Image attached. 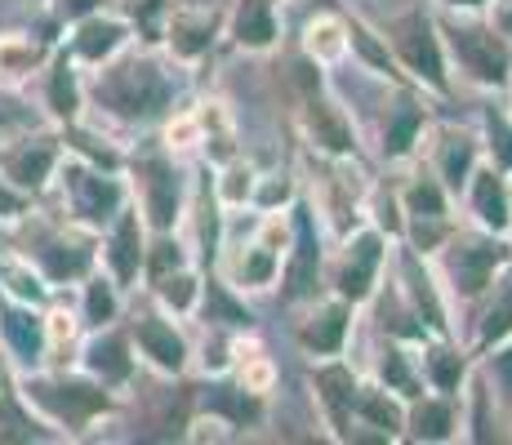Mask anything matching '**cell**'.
Instances as JSON below:
<instances>
[{"label":"cell","instance_id":"25","mask_svg":"<svg viewBox=\"0 0 512 445\" xmlns=\"http://www.w3.org/2000/svg\"><path fill=\"white\" fill-rule=\"evenodd\" d=\"M36 94H41V112L49 125H72L90 112V94H85V67L67 54L63 45H54L45 72L36 76Z\"/></svg>","mask_w":512,"mask_h":445},{"label":"cell","instance_id":"41","mask_svg":"<svg viewBox=\"0 0 512 445\" xmlns=\"http://www.w3.org/2000/svg\"><path fill=\"white\" fill-rule=\"evenodd\" d=\"M201 285H205V267H201V263H187V267H174V272L143 281V294H147L152 303H161L165 312H174V316H183V321H192L196 299H201Z\"/></svg>","mask_w":512,"mask_h":445},{"label":"cell","instance_id":"49","mask_svg":"<svg viewBox=\"0 0 512 445\" xmlns=\"http://www.w3.org/2000/svg\"><path fill=\"white\" fill-rule=\"evenodd\" d=\"M361 219L374 223L383 236H392V241H401V232H406V219H401V196H397V187L370 183V187H366V201H361Z\"/></svg>","mask_w":512,"mask_h":445},{"label":"cell","instance_id":"33","mask_svg":"<svg viewBox=\"0 0 512 445\" xmlns=\"http://www.w3.org/2000/svg\"><path fill=\"white\" fill-rule=\"evenodd\" d=\"M419 348V370H423V388L441 392V397H464L468 374L477 365V356L468 352V343L459 334H428L415 343Z\"/></svg>","mask_w":512,"mask_h":445},{"label":"cell","instance_id":"32","mask_svg":"<svg viewBox=\"0 0 512 445\" xmlns=\"http://www.w3.org/2000/svg\"><path fill=\"white\" fill-rule=\"evenodd\" d=\"M401 432H406V401L397 392H388L383 383L361 379L357 392V410H352V432L348 445L374 441V445H397Z\"/></svg>","mask_w":512,"mask_h":445},{"label":"cell","instance_id":"28","mask_svg":"<svg viewBox=\"0 0 512 445\" xmlns=\"http://www.w3.org/2000/svg\"><path fill=\"white\" fill-rule=\"evenodd\" d=\"M223 41H228L236 54H277L285 41L281 27V5L277 0H232L228 18H223Z\"/></svg>","mask_w":512,"mask_h":445},{"label":"cell","instance_id":"3","mask_svg":"<svg viewBox=\"0 0 512 445\" xmlns=\"http://www.w3.org/2000/svg\"><path fill=\"white\" fill-rule=\"evenodd\" d=\"M290 89H294V125L312 156L330 161H357L361 156V130L343 98L330 89L326 67L312 63L308 54H290Z\"/></svg>","mask_w":512,"mask_h":445},{"label":"cell","instance_id":"12","mask_svg":"<svg viewBox=\"0 0 512 445\" xmlns=\"http://www.w3.org/2000/svg\"><path fill=\"white\" fill-rule=\"evenodd\" d=\"M49 192L58 196V214H63V219L90 227V232H103V227L130 205V183H125V174L98 170V165L81 161V156H72V152L63 156Z\"/></svg>","mask_w":512,"mask_h":445},{"label":"cell","instance_id":"54","mask_svg":"<svg viewBox=\"0 0 512 445\" xmlns=\"http://www.w3.org/2000/svg\"><path fill=\"white\" fill-rule=\"evenodd\" d=\"M437 9H450V14H486L490 0H432Z\"/></svg>","mask_w":512,"mask_h":445},{"label":"cell","instance_id":"5","mask_svg":"<svg viewBox=\"0 0 512 445\" xmlns=\"http://www.w3.org/2000/svg\"><path fill=\"white\" fill-rule=\"evenodd\" d=\"M14 232H23V241H18L14 250L45 276V285L54 294L76 290L98 267V232L63 219L58 210L54 214L32 210Z\"/></svg>","mask_w":512,"mask_h":445},{"label":"cell","instance_id":"40","mask_svg":"<svg viewBox=\"0 0 512 445\" xmlns=\"http://www.w3.org/2000/svg\"><path fill=\"white\" fill-rule=\"evenodd\" d=\"M299 54H308L312 63L330 67L348 63V23H343V9H321L303 23L299 32Z\"/></svg>","mask_w":512,"mask_h":445},{"label":"cell","instance_id":"21","mask_svg":"<svg viewBox=\"0 0 512 445\" xmlns=\"http://www.w3.org/2000/svg\"><path fill=\"white\" fill-rule=\"evenodd\" d=\"M419 161L446 183V192L459 201V192L468 187L472 170L486 161V147H481L477 125H459V121H432L428 138H423Z\"/></svg>","mask_w":512,"mask_h":445},{"label":"cell","instance_id":"24","mask_svg":"<svg viewBox=\"0 0 512 445\" xmlns=\"http://www.w3.org/2000/svg\"><path fill=\"white\" fill-rule=\"evenodd\" d=\"M58 45H63L67 54H72L76 63L85 67V72H94V67L112 63L116 54H125L130 45H139V36H134L130 18H125L121 9H116V5H103V9H94V14L76 18L72 27H63Z\"/></svg>","mask_w":512,"mask_h":445},{"label":"cell","instance_id":"7","mask_svg":"<svg viewBox=\"0 0 512 445\" xmlns=\"http://www.w3.org/2000/svg\"><path fill=\"white\" fill-rule=\"evenodd\" d=\"M508 259H512V236L481 232L472 223H459L446 236V245L432 254V272H437L441 290H446L450 308H455V330H459V316L490 290V281L504 272Z\"/></svg>","mask_w":512,"mask_h":445},{"label":"cell","instance_id":"6","mask_svg":"<svg viewBox=\"0 0 512 445\" xmlns=\"http://www.w3.org/2000/svg\"><path fill=\"white\" fill-rule=\"evenodd\" d=\"M441 41H446L450 76L477 94H508L512 89V41L486 14H450L437 9Z\"/></svg>","mask_w":512,"mask_h":445},{"label":"cell","instance_id":"37","mask_svg":"<svg viewBox=\"0 0 512 445\" xmlns=\"http://www.w3.org/2000/svg\"><path fill=\"white\" fill-rule=\"evenodd\" d=\"M343 23H348V58L361 72L383 85H410L406 72L397 67V58H392L388 36L379 32V23H370L366 14H352V9H343Z\"/></svg>","mask_w":512,"mask_h":445},{"label":"cell","instance_id":"22","mask_svg":"<svg viewBox=\"0 0 512 445\" xmlns=\"http://www.w3.org/2000/svg\"><path fill=\"white\" fill-rule=\"evenodd\" d=\"M147 236L152 227L143 223L139 205H125L112 223L98 232V267L121 285L125 294H139L143 290V263H147Z\"/></svg>","mask_w":512,"mask_h":445},{"label":"cell","instance_id":"38","mask_svg":"<svg viewBox=\"0 0 512 445\" xmlns=\"http://www.w3.org/2000/svg\"><path fill=\"white\" fill-rule=\"evenodd\" d=\"M125 303H130V294H125L121 285H116L112 276L103 272V267H94V272L85 276L81 285H76V316H81L85 330L116 325L125 316Z\"/></svg>","mask_w":512,"mask_h":445},{"label":"cell","instance_id":"36","mask_svg":"<svg viewBox=\"0 0 512 445\" xmlns=\"http://www.w3.org/2000/svg\"><path fill=\"white\" fill-rule=\"evenodd\" d=\"M366 379L383 383L388 392H397L401 401L419 397L423 388V370H419V348L406 339H392V334H379V343H374L370 352V374Z\"/></svg>","mask_w":512,"mask_h":445},{"label":"cell","instance_id":"19","mask_svg":"<svg viewBox=\"0 0 512 445\" xmlns=\"http://www.w3.org/2000/svg\"><path fill=\"white\" fill-rule=\"evenodd\" d=\"M366 374L348 361V356H326V361H308V388H312V405L321 414V428L330 441L348 445L352 432V410H357V392Z\"/></svg>","mask_w":512,"mask_h":445},{"label":"cell","instance_id":"51","mask_svg":"<svg viewBox=\"0 0 512 445\" xmlns=\"http://www.w3.org/2000/svg\"><path fill=\"white\" fill-rule=\"evenodd\" d=\"M36 205H41V201H32L27 192H18V187L0 174V227H18L27 214L36 210Z\"/></svg>","mask_w":512,"mask_h":445},{"label":"cell","instance_id":"15","mask_svg":"<svg viewBox=\"0 0 512 445\" xmlns=\"http://www.w3.org/2000/svg\"><path fill=\"white\" fill-rule=\"evenodd\" d=\"M67 147H63V130L58 125H18L14 134L0 138V174L27 192L32 201H45L49 187H54V174L63 165Z\"/></svg>","mask_w":512,"mask_h":445},{"label":"cell","instance_id":"35","mask_svg":"<svg viewBox=\"0 0 512 445\" xmlns=\"http://www.w3.org/2000/svg\"><path fill=\"white\" fill-rule=\"evenodd\" d=\"M192 321H201V330H232V334H250L259 325L254 308L245 303L241 290H232L219 272H205V285H201V299H196V312Z\"/></svg>","mask_w":512,"mask_h":445},{"label":"cell","instance_id":"44","mask_svg":"<svg viewBox=\"0 0 512 445\" xmlns=\"http://www.w3.org/2000/svg\"><path fill=\"white\" fill-rule=\"evenodd\" d=\"M0 294H5V299H18V303H36V308H49V303H54V290L45 285V276L18 250H0Z\"/></svg>","mask_w":512,"mask_h":445},{"label":"cell","instance_id":"13","mask_svg":"<svg viewBox=\"0 0 512 445\" xmlns=\"http://www.w3.org/2000/svg\"><path fill=\"white\" fill-rule=\"evenodd\" d=\"M397 196H401V219H406L401 241L432 259V254L446 245V236L459 227V214H455L459 201L446 192V183H441L419 156L406 165V174H401Z\"/></svg>","mask_w":512,"mask_h":445},{"label":"cell","instance_id":"58","mask_svg":"<svg viewBox=\"0 0 512 445\" xmlns=\"http://www.w3.org/2000/svg\"><path fill=\"white\" fill-rule=\"evenodd\" d=\"M277 5H290V0H277Z\"/></svg>","mask_w":512,"mask_h":445},{"label":"cell","instance_id":"55","mask_svg":"<svg viewBox=\"0 0 512 445\" xmlns=\"http://www.w3.org/2000/svg\"><path fill=\"white\" fill-rule=\"evenodd\" d=\"M14 383H18V370H14V361H9L5 343H0V397H5V392H14Z\"/></svg>","mask_w":512,"mask_h":445},{"label":"cell","instance_id":"10","mask_svg":"<svg viewBox=\"0 0 512 445\" xmlns=\"http://www.w3.org/2000/svg\"><path fill=\"white\" fill-rule=\"evenodd\" d=\"M392 245L397 241L383 236L379 227L366 223V219H361L357 227H348L343 236H334L330 254H326V290L366 312L370 299L379 294L383 276H388Z\"/></svg>","mask_w":512,"mask_h":445},{"label":"cell","instance_id":"18","mask_svg":"<svg viewBox=\"0 0 512 445\" xmlns=\"http://www.w3.org/2000/svg\"><path fill=\"white\" fill-rule=\"evenodd\" d=\"M299 321H294V348H299L308 361H326V356H348L352 334H357L361 308H352L339 294H317L312 303H303Z\"/></svg>","mask_w":512,"mask_h":445},{"label":"cell","instance_id":"27","mask_svg":"<svg viewBox=\"0 0 512 445\" xmlns=\"http://www.w3.org/2000/svg\"><path fill=\"white\" fill-rule=\"evenodd\" d=\"M459 321H464V334H459V339L468 343L472 356H481V352L495 348V343L512 339V259L504 263V272L490 281V290L481 294Z\"/></svg>","mask_w":512,"mask_h":445},{"label":"cell","instance_id":"31","mask_svg":"<svg viewBox=\"0 0 512 445\" xmlns=\"http://www.w3.org/2000/svg\"><path fill=\"white\" fill-rule=\"evenodd\" d=\"M196 414H210V419L228 423L232 432L241 428H263L268 419V397L250 392L236 374H210L196 392Z\"/></svg>","mask_w":512,"mask_h":445},{"label":"cell","instance_id":"47","mask_svg":"<svg viewBox=\"0 0 512 445\" xmlns=\"http://www.w3.org/2000/svg\"><path fill=\"white\" fill-rule=\"evenodd\" d=\"M477 370H481V379H486V388H490V397H495L499 414H504V423L512 428V339L495 343L490 352H481Z\"/></svg>","mask_w":512,"mask_h":445},{"label":"cell","instance_id":"53","mask_svg":"<svg viewBox=\"0 0 512 445\" xmlns=\"http://www.w3.org/2000/svg\"><path fill=\"white\" fill-rule=\"evenodd\" d=\"M486 18L512 41V0H490V5H486Z\"/></svg>","mask_w":512,"mask_h":445},{"label":"cell","instance_id":"2","mask_svg":"<svg viewBox=\"0 0 512 445\" xmlns=\"http://www.w3.org/2000/svg\"><path fill=\"white\" fill-rule=\"evenodd\" d=\"M18 397L58 432V441H85L121 410L125 397L103 388L81 365H41L18 374Z\"/></svg>","mask_w":512,"mask_h":445},{"label":"cell","instance_id":"56","mask_svg":"<svg viewBox=\"0 0 512 445\" xmlns=\"http://www.w3.org/2000/svg\"><path fill=\"white\" fill-rule=\"evenodd\" d=\"M18 125H27V116H23V112H14V107H0V138L14 134Z\"/></svg>","mask_w":512,"mask_h":445},{"label":"cell","instance_id":"43","mask_svg":"<svg viewBox=\"0 0 512 445\" xmlns=\"http://www.w3.org/2000/svg\"><path fill=\"white\" fill-rule=\"evenodd\" d=\"M41 441H58V432L18 397V383H14V392L0 397V445H41Z\"/></svg>","mask_w":512,"mask_h":445},{"label":"cell","instance_id":"48","mask_svg":"<svg viewBox=\"0 0 512 445\" xmlns=\"http://www.w3.org/2000/svg\"><path fill=\"white\" fill-rule=\"evenodd\" d=\"M303 192V178L290 170H259V187H254V214H285Z\"/></svg>","mask_w":512,"mask_h":445},{"label":"cell","instance_id":"20","mask_svg":"<svg viewBox=\"0 0 512 445\" xmlns=\"http://www.w3.org/2000/svg\"><path fill=\"white\" fill-rule=\"evenodd\" d=\"M223 18H228V9L223 5H205V0H174L170 18H165L161 49L174 58V63H183L187 72H196V67L219 49Z\"/></svg>","mask_w":512,"mask_h":445},{"label":"cell","instance_id":"1","mask_svg":"<svg viewBox=\"0 0 512 445\" xmlns=\"http://www.w3.org/2000/svg\"><path fill=\"white\" fill-rule=\"evenodd\" d=\"M90 112L116 134H152L187 103V67L165 49L130 45L112 63L85 72Z\"/></svg>","mask_w":512,"mask_h":445},{"label":"cell","instance_id":"30","mask_svg":"<svg viewBox=\"0 0 512 445\" xmlns=\"http://www.w3.org/2000/svg\"><path fill=\"white\" fill-rule=\"evenodd\" d=\"M459 205H464V219L481 232H512V178L504 170H495L490 161H481L472 170L468 187L459 192Z\"/></svg>","mask_w":512,"mask_h":445},{"label":"cell","instance_id":"11","mask_svg":"<svg viewBox=\"0 0 512 445\" xmlns=\"http://www.w3.org/2000/svg\"><path fill=\"white\" fill-rule=\"evenodd\" d=\"M290 219V245H285V263H281V281L277 294L285 308H303L317 294H326V254L334 236L326 232L321 214L312 210V201L299 192V201L285 210Z\"/></svg>","mask_w":512,"mask_h":445},{"label":"cell","instance_id":"14","mask_svg":"<svg viewBox=\"0 0 512 445\" xmlns=\"http://www.w3.org/2000/svg\"><path fill=\"white\" fill-rule=\"evenodd\" d=\"M121 321H125V330H130V343H134V352H139L143 370H152L156 379H183V374L192 370V334H187L183 316L165 312L161 303H152L139 290V299L125 303Z\"/></svg>","mask_w":512,"mask_h":445},{"label":"cell","instance_id":"16","mask_svg":"<svg viewBox=\"0 0 512 445\" xmlns=\"http://www.w3.org/2000/svg\"><path fill=\"white\" fill-rule=\"evenodd\" d=\"M388 281L397 285V294L406 299V308L415 312V321L423 325V334H459L455 330V308H450L446 290H441L432 259L419 250H410L406 241L392 245V263H388Z\"/></svg>","mask_w":512,"mask_h":445},{"label":"cell","instance_id":"17","mask_svg":"<svg viewBox=\"0 0 512 445\" xmlns=\"http://www.w3.org/2000/svg\"><path fill=\"white\" fill-rule=\"evenodd\" d=\"M432 125V98L415 85H392L383 98L379 125H374V152L383 165H410L423 152V138Z\"/></svg>","mask_w":512,"mask_h":445},{"label":"cell","instance_id":"42","mask_svg":"<svg viewBox=\"0 0 512 445\" xmlns=\"http://www.w3.org/2000/svg\"><path fill=\"white\" fill-rule=\"evenodd\" d=\"M196 116H201V152H196V161L223 165V161H232V156H241V147H236V121L223 98L196 103Z\"/></svg>","mask_w":512,"mask_h":445},{"label":"cell","instance_id":"9","mask_svg":"<svg viewBox=\"0 0 512 445\" xmlns=\"http://www.w3.org/2000/svg\"><path fill=\"white\" fill-rule=\"evenodd\" d=\"M285 245H290V219H285V214H254L250 210V232H236V223L228 219L214 272H219L232 290H241L245 299L268 294V290H277V281H281Z\"/></svg>","mask_w":512,"mask_h":445},{"label":"cell","instance_id":"50","mask_svg":"<svg viewBox=\"0 0 512 445\" xmlns=\"http://www.w3.org/2000/svg\"><path fill=\"white\" fill-rule=\"evenodd\" d=\"M116 9L130 18V27H134V36H139V45L161 49L165 18H170L174 0H116Z\"/></svg>","mask_w":512,"mask_h":445},{"label":"cell","instance_id":"26","mask_svg":"<svg viewBox=\"0 0 512 445\" xmlns=\"http://www.w3.org/2000/svg\"><path fill=\"white\" fill-rule=\"evenodd\" d=\"M0 343H5L14 370H41L49 365V325H45V308L36 303H18L0 294Z\"/></svg>","mask_w":512,"mask_h":445},{"label":"cell","instance_id":"4","mask_svg":"<svg viewBox=\"0 0 512 445\" xmlns=\"http://www.w3.org/2000/svg\"><path fill=\"white\" fill-rule=\"evenodd\" d=\"M125 183L152 232H179L192 196V165L161 143V134H143L125 147Z\"/></svg>","mask_w":512,"mask_h":445},{"label":"cell","instance_id":"52","mask_svg":"<svg viewBox=\"0 0 512 445\" xmlns=\"http://www.w3.org/2000/svg\"><path fill=\"white\" fill-rule=\"evenodd\" d=\"M107 0H49V14H54V27L63 32V27H72L76 18L94 14V9H103Z\"/></svg>","mask_w":512,"mask_h":445},{"label":"cell","instance_id":"45","mask_svg":"<svg viewBox=\"0 0 512 445\" xmlns=\"http://www.w3.org/2000/svg\"><path fill=\"white\" fill-rule=\"evenodd\" d=\"M214 170V192H219L223 210L228 214H250L254 201V187H259V165L250 156H232L223 165H210Z\"/></svg>","mask_w":512,"mask_h":445},{"label":"cell","instance_id":"46","mask_svg":"<svg viewBox=\"0 0 512 445\" xmlns=\"http://www.w3.org/2000/svg\"><path fill=\"white\" fill-rule=\"evenodd\" d=\"M477 130H481V147H486V161L512 178V116H508V103L481 107Z\"/></svg>","mask_w":512,"mask_h":445},{"label":"cell","instance_id":"8","mask_svg":"<svg viewBox=\"0 0 512 445\" xmlns=\"http://www.w3.org/2000/svg\"><path fill=\"white\" fill-rule=\"evenodd\" d=\"M379 32L388 36L392 58L406 72V81L423 89L437 103H450L455 98V76H450V58H446V41H441V23L437 9L415 0V5L397 9L388 23H379Z\"/></svg>","mask_w":512,"mask_h":445},{"label":"cell","instance_id":"23","mask_svg":"<svg viewBox=\"0 0 512 445\" xmlns=\"http://www.w3.org/2000/svg\"><path fill=\"white\" fill-rule=\"evenodd\" d=\"M76 365H81L90 379L103 383V388H112L116 397H130L134 383H139V370H143L125 321L103 325V330H85L81 352H76Z\"/></svg>","mask_w":512,"mask_h":445},{"label":"cell","instance_id":"34","mask_svg":"<svg viewBox=\"0 0 512 445\" xmlns=\"http://www.w3.org/2000/svg\"><path fill=\"white\" fill-rule=\"evenodd\" d=\"M401 441H415V445L464 441V405H459V397H441V392H419V397H410Z\"/></svg>","mask_w":512,"mask_h":445},{"label":"cell","instance_id":"29","mask_svg":"<svg viewBox=\"0 0 512 445\" xmlns=\"http://www.w3.org/2000/svg\"><path fill=\"white\" fill-rule=\"evenodd\" d=\"M63 32H32V27H9L0 32V89L5 94H23L45 72L49 54H54Z\"/></svg>","mask_w":512,"mask_h":445},{"label":"cell","instance_id":"39","mask_svg":"<svg viewBox=\"0 0 512 445\" xmlns=\"http://www.w3.org/2000/svg\"><path fill=\"white\" fill-rule=\"evenodd\" d=\"M459 405H464V441H477V445L512 441L504 432L508 428L504 414H499V405H495V397H490V388H486V379H481L477 365H472L468 388H464V397H459Z\"/></svg>","mask_w":512,"mask_h":445},{"label":"cell","instance_id":"59","mask_svg":"<svg viewBox=\"0 0 512 445\" xmlns=\"http://www.w3.org/2000/svg\"><path fill=\"white\" fill-rule=\"evenodd\" d=\"M508 236H512V232H508Z\"/></svg>","mask_w":512,"mask_h":445},{"label":"cell","instance_id":"57","mask_svg":"<svg viewBox=\"0 0 512 445\" xmlns=\"http://www.w3.org/2000/svg\"><path fill=\"white\" fill-rule=\"evenodd\" d=\"M508 116H512V89H508Z\"/></svg>","mask_w":512,"mask_h":445}]
</instances>
